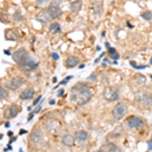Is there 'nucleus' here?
<instances>
[{"label": "nucleus", "mask_w": 152, "mask_h": 152, "mask_svg": "<svg viewBox=\"0 0 152 152\" xmlns=\"http://www.w3.org/2000/svg\"><path fill=\"white\" fill-rule=\"evenodd\" d=\"M103 55H105V53H101V55H100V57H98V59H96V60H95V63H98V61H100V59H101V57H103Z\"/></svg>", "instance_id": "7c9ffc66"}, {"label": "nucleus", "mask_w": 152, "mask_h": 152, "mask_svg": "<svg viewBox=\"0 0 152 152\" xmlns=\"http://www.w3.org/2000/svg\"><path fill=\"white\" fill-rule=\"evenodd\" d=\"M72 77H73V76H71V75H70V76H68V77H66V78L64 79L63 81H61V83H60V84H66V83L68 82V80H70V79H72Z\"/></svg>", "instance_id": "bb28decb"}, {"label": "nucleus", "mask_w": 152, "mask_h": 152, "mask_svg": "<svg viewBox=\"0 0 152 152\" xmlns=\"http://www.w3.org/2000/svg\"><path fill=\"white\" fill-rule=\"evenodd\" d=\"M83 67H84V65H80V66H79V69H82Z\"/></svg>", "instance_id": "58836bf2"}, {"label": "nucleus", "mask_w": 152, "mask_h": 152, "mask_svg": "<svg viewBox=\"0 0 152 152\" xmlns=\"http://www.w3.org/2000/svg\"><path fill=\"white\" fill-rule=\"evenodd\" d=\"M94 152H105L103 150V149H98V150H96V151H94Z\"/></svg>", "instance_id": "e433bc0d"}, {"label": "nucleus", "mask_w": 152, "mask_h": 152, "mask_svg": "<svg viewBox=\"0 0 152 152\" xmlns=\"http://www.w3.org/2000/svg\"><path fill=\"white\" fill-rule=\"evenodd\" d=\"M75 143V138L70 134H66L62 137V144L65 146H73Z\"/></svg>", "instance_id": "ddd939ff"}, {"label": "nucleus", "mask_w": 152, "mask_h": 152, "mask_svg": "<svg viewBox=\"0 0 152 152\" xmlns=\"http://www.w3.org/2000/svg\"><path fill=\"white\" fill-rule=\"evenodd\" d=\"M43 139V134H42L41 130H36L30 134V141H32L34 144H38Z\"/></svg>", "instance_id": "f8f14e48"}, {"label": "nucleus", "mask_w": 152, "mask_h": 152, "mask_svg": "<svg viewBox=\"0 0 152 152\" xmlns=\"http://www.w3.org/2000/svg\"><path fill=\"white\" fill-rule=\"evenodd\" d=\"M52 58L53 60H59V55L57 54V53H52Z\"/></svg>", "instance_id": "cd10ccee"}, {"label": "nucleus", "mask_w": 152, "mask_h": 152, "mask_svg": "<svg viewBox=\"0 0 152 152\" xmlns=\"http://www.w3.org/2000/svg\"><path fill=\"white\" fill-rule=\"evenodd\" d=\"M11 56H12V60L14 61L15 63L19 64L23 59H25L26 57H28V51H26L25 48H21V49L13 52V54H11Z\"/></svg>", "instance_id": "423d86ee"}, {"label": "nucleus", "mask_w": 152, "mask_h": 152, "mask_svg": "<svg viewBox=\"0 0 152 152\" xmlns=\"http://www.w3.org/2000/svg\"><path fill=\"white\" fill-rule=\"evenodd\" d=\"M8 135H9V136H11V135H13V134H12V132H8Z\"/></svg>", "instance_id": "ea45409f"}, {"label": "nucleus", "mask_w": 152, "mask_h": 152, "mask_svg": "<svg viewBox=\"0 0 152 152\" xmlns=\"http://www.w3.org/2000/svg\"><path fill=\"white\" fill-rule=\"evenodd\" d=\"M130 65L132 66L133 68H135V69H145V68L147 67L146 65H142V66H138L136 62H133V61H130Z\"/></svg>", "instance_id": "b1692460"}, {"label": "nucleus", "mask_w": 152, "mask_h": 152, "mask_svg": "<svg viewBox=\"0 0 152 152\" xmlns=\"http://www.w3.org/2000/svg\"><path fill=\"white\" fill-rule=\"evenodd\" d=\"M18 65H19V67H21V70L26 71V72H30V71H33V70L36 69V68L38 67L39 64L37 63L34 59L30 58V57H26V58L23 59Z\"/></svg>", "instance_id": "f03ea898"}, {"label": "nucleus", "mask_w": 152, "mask_h": 152, "mask_svg": "<svg viewBox=\"0 0 152 152\" xmlns=\"http://www.w3.org/2000/svg\"><path fill=\"white\" fill-rule=\"evenodd\" d=\"M4 36L7 41H17L21 37L18 32H16L15 30H6Z\"/></svg>", "instance_id": "1a4fd4ad"}, {"label": "nucleus", "mask_w": 152, "mask_h": 152, "mask_svg": "<svg viewBox=\"0 0 152 152\" xmlns=\"http://www.w3.org/2000/svg\"><path fill=\"white\" fill-rule=\"evenodd\" d=\"M82 8V1L81 0H75L70 4V10L74 13H78Z\"/></svg>", "instance_id": "4468645a"}, {"label": "nucleus", "mask_w": 152, "mask_h": 152, "mask_svg": "<svg viewBox=\"0 0 152 152\" xmlns=\"http://www.w3.org/2000/svg\"><path fill=\"white\" fill-rule=\"evenodd\" d=\"M103 98H105V100H107V101L118 100L119 92L115 88H113V87L107 86L105 89H103Z\"/></svg>", "instance_id": "39448f33"}, {"label": "nucleus", "mask_w": 152, "mask_h": 152, "mask_svg": "<svg viewBox=\"0 0 152 152\" xmlns=\"http://www.w3.org/2000/svg\"><path fill=\"white\" fill-rule=\"evenodd\" d=\"M127 114V105L123 103H117L113 109V116L116 120H122Z\"/></svg>", "instance_id": "7ed1b4c3"}, {"label": "nucleus", "mask_w": 152, "mask_h": 152, "mask_svg": "<svg viewBox=\"0 0 152 152\" xmlns=\"http://www.w3.org/2000/svg\"><path fill=\"white\" fill-rule=\"evenodd\" d=\"M35 96V90L33 88H25L19 95V98L23 100H30Z\"/></svg>", "instance_id": "9b49d317"}, {"label": "nucleus", "mask_w": 152, "mask_h": 152, "mask_svg": "<svg viewBox=\"0 0 152 152\" xmlns=\"http://www.w3.org/2000/svg\"><path fill=\"white\" fill-rule=\"evenodd\" d=\"M13 18H14L16 21H23V19H25L23 18V14H21V11H18V10L13 13Z\"/></svg>", "instance_id": "4be33fe9"}, {"label": "nucleus", "mask_w": 152, "mask_h": 152, "mask_svg": "<svg viewBox=\"0 0 152 152\" xmlns=\"http://www.w3.org/2000/svg\"><path fill=\"white\" fill-rule=\"evenodd\" d=\"M148 146H149V150H152V141L148 143Z\"/></svg>", "instance_id": "2f4dec72"}, {"label": "nucleus", "mask_w": 152, "mask_h": 152, "mask_svg": "<svg viewBox=\"0 0 152 152\" xmlns=\"http://www.w3.org/2000/svg\"><path fill=\"white\" fill-rule=\"evenodd\" d=\"M49 30L51 33H54V34H60V33L62 32V30H61V26H60V25H59L58 23H51V25L49 28Z\"/></svg>", "instance_id": "a211bd4d"}, {"label": "nucleus", "mask_w": 152, "mask_h": 152, "mask_svg": "<svg viewBox=\"0 0 152 152\" xmlns=\"http://www.w3.org/2000/svg\"><path fill=\"white\" fill-rule=\"evenodd\" d=\"M111 58L113 59V60H119V58H120V55L118 54V52H116L115 54L111 55Z\"/></svg>", "instance_id": "a878e982"}, {"label": "nucleus", "mask_w": 152, "mask_h": 152, "mask_svg": "<svg viewBox=\"0 0 152 152\" xmlns=\"http://www.w3.org/2000/svg\"><path fill=\"white\" fill-rule=\"evenodd\" d=\"M19 152H23V150H19Z\"/></svg>", "instance_id": "37998d69"}, {"label": "nucleus", "mask_w": 152, "mask_h": 152, "mask_svg": "<svg viewBox=\"0 0 152 152\" xmlns=\"http://www.w3.org/2000/svg\"><path fill=\"white\" fill-rule=\"evenodd\" d=\"M23 82H25V81H23V79L21 78V77H13L12 79H10V80L6 83V86L10 90H16L23 84Z\"/></svg>", "instance_id": "6e6552de"}, {"label": "nucleus", "mask_w": 152, "mask_h": 152, "mask_svg": "<svg viewBox=\"0 0 152 152\" xmlns=\"http://www.w3.org/2000/svg\"><path fill=\"white\" fill-rule=\"evenodd\" d=\"M92 9H93L94 14H96L98 16H100L103 13V4L100 1H95L92 4Z\"/></svg>", "instance_id": "f3484780"}, {"label": "nucleus", "mask_w": 152, "mask_h": 152, "mask_svg": "<svg viewBox=\"0 0 152 152\" xmlns=\"http://www.w3.org/2000/svg\"><path fill=\"white\" fill-rule=\"evenodd\" d=\"M48 3H49V0H37L36 1L37 6H40V7H43V6L47 5Z\"/></svg>", "instance_id": "5701e85b"}, {"label": "nucleus", "mask_w": 152, "mask_h": 152, "mask_svg": "<svg viewBox=\"0 0 152 152\" xmlns=\"http://www.w3.org/2000/svg\"><path fill=\"white\" fill-rule=\"evenodd\" d=\"M150 64H152V57H151V59H150Z\"/></svg>", "instance_id": "79ce46f5"}, {"label": "nucleus", "mask_w": 152, "mask_h": 152, "mask_svg": "<svg viewBox=\"0 0 152 152\" xmlns=\"http://www.w3.org/2000/svg\"><path fill=\"white\" fill-rule=\"evenodd\" d=\"M50 18L51 17H50V15H49V13H48L47 10H46V11H41L40 13H38L36 16L37 21L43 23V25H46V23L50 21Z\"/></svg>", "instance_id": "9d476101"}, {"label": "nucleus", "mask_w": 152, "mask_h": 152, "mask_svg": "<svg viewBox=\"0 0 152 152\" xmlns=\"http://www.w3.org/2000/svg\"><path fill=\"white\" fill-rule=\"evenodd\" d=\"M117 52V51H116V49H115V48H110V49H109V53H110V54H115V53H116Z\"/></svg>", "instance_id": "c85d7f7f"}, {"label": "nucleus", "mask_w": 152, "mask_h": 152, "mask_svg": "<svg viewBox=\"0 0 152 152\" xmlns=\"http://www.w3.org/2000/svg\"><path fill=\"white\" fill-rule=\"evenodd\" d=\"M105 47H107V49H110V48H111V46H110V43H107H107H105Z\"/></svg>", "instance_id": "72a5a7b5"}, {"label": "nucleus", "mask_w": 152, "mask_h": 152, "mask_svg": "<svg viewBox=\"0 0 152 152\" xmlns=\"http://www.w3.org/2000/svg\"><path fill=\"white\" fill-rule=\"evenodd\" d=\"M18 109H17L16 105H12L11 107L9 109V116L10 118H15V117L17 116V114H18Z\"/></svg>", "instance_id": "412c9836"}, {"label": "nucleus", "mask_w": 152, "mask_h": 152, "mask_svg": "<svg viewBox=\"0 0 152 152\" xmlns=\"http://www.w3.org/2000/svg\"><path fill=\"white\" fill-rule=\"evenodd\" d=\"M107 151L109 152H121L119 147H117L114 143H107Z\"/></svg>", "instance_id": "aec40b11"}, {"label": "nucleus", "mask_w": 152, "mask_h": 152, "mask_svg": "<svg viewBox=\"0 0 152 152\" xmlns=\"http://www.w3.org/2000/svg\"><path fill=\"white\" fill-rule=\"evenodd\" d=\"M6 95H7L6 90L4 89L3 87H1V88H0V98H1V100H4V98H6Z\"/></svg>", "instance_id": "393cba45"}, {"label": "nucleus", "mask_w": 152, "mask_h": 152, "mask_svg": "<svg viewBox=\"0 0 152 152\" xmlns=\"http://www.w3.org/2000/svg\"><path fill=\"white\" fill-rule=\"evenodd\" d=\"M88 138V134H87L86 131H77L75 133V139L78 141V142H84V141L87 140Z\"/></svg>", "instance_id": "2eb2a0df"}, {"label": "nucleus", "mask_w": 152, "mask_h": 152, "mask_svg": "<svg viewBox=\"0 0 152 152\" xmlns=\"http://www.w3.org/2000/svg\"><path fill=\"white\" fill-rule=\"evenodd\" d=\"M26 133V131H25V130H21V132H19V134H21V135H23V134H25Z\"/></svg>", "instance_id": "f704fd0d"}, {"label": "nucleus", "mask_w": 152, "mask_h": 152, "mask_svg": "<svg viewBox=\"0 0 152 152\" xmlns=\"http://www.w3.org/2000/svg\"><path fill=\"white\" fill-rule=\"evenodd\" d=\"M96 50L100 51V47H98H98H96Z\"/></svg>", "instance_id": "a19ab883"}, {"label": "nucleus", "mask_w": 152, "mask_h": 152, "mask_svg": "<svg viewBox=\"0 0 152 152\" xmlns=\"http://www.w3.org/2000/svg\"><path fill=\"white\" fill-rule=\"evenodd\" d=\"M126 124L127 126L131 128V129H138V128L143 126V120L141 118H139V117L131 116L130 118L127 119Z\"/></svg>", "instance_id": "0eeeda50"}, {"label": "nucleus", "mask_w": 152, "mask_h": 152, "mask_svg": "<svg viewBox=\"0 0 152 152\" xmlns=\"http://www.w3.org/2000/svg\"><path fill=\"white\" fill-rule=\"evenodd\" d=\"M151 78H152V75H151Z\"/></svg>", "instance_id": "c03bdc74"}, {"label": "nucleus", "mask_w": 152, "mask_h": 152, "mask_svg": "<svg viewBox=\"0 0 152 152\" xmlns=\"http://www.w3.org/2000/svg\"><path fill=\"white\" fill-rule=\"evenodd\" d=\"M50 103H51V105H54V103H55V100H52L50 101Z\"/></svg>", "instance_id": "4c0bfd02"}, {"label": "nucleus", "mask_w": 152, "mask_h": 152, "mask_svg": "<svg viewBox=\"0 0 152 152\" xmlns=\"http://www.w3.org/2000/svg\"><path fill=\"white\" fill-rule=\"evenodd\" d=\"M140 16L142 17L143 19H145V21H152V11H149V10L143 11V12H141Z\"/></svg>", "instance_id": "6ab92c4d"}, {"label": "nucleus", "mask_w": 152, "mask_h": 152, "mask_svg": "<svg viewBox=\"0 0 152 152\" xmlns=\"http://www.w3.org/2000/svg\"><path fill=\"white\" fill-rule=\"evenodd\" d=\"M70 98L77 105H84L91 100L92 90L87 84L79 82L71 88Z\"/></svg>", "instance_id": "f257e3e1"}, {"label": "nucleus", "mask_w": 152, "mask_h": 152, "mask_svg": "<svg viewBox=\"0 0 152 152\" xmlns=\"http://www.w3.org/2000/svg\"><path fill=\"white\" fill-rule=\"evenodd\" d=\"M3 52H4V53H5V54H6V55H10V53H9V52H8V51H7V50H4V51H3Z\"/></svg>", "instance_id": "c9c22d12"}, {"label": "nucleus", "mask_w": 152, "mask_h": 152, "mask_svg": "<svg viewBox=\"0 0 152 152\" xmlns=\"http://www.w3.org/2000/svg\"><path fill=\"white\" fill-rule=\"evenodd\" d=\"M63 92H64V90H63V89H61L60 91H59V93H58V96H61V95H63Z\"/></svg>", "instance_id": "473e14b6"}, {"label": "nucleus", "mask_w": 152, "mask_h": 152, "mask_svg": "<svg viewBox=\"0 0 152 152\" xmlns=\"http://www.w3.org/2000/svg\"><path fill=\"white\" fill-rule=\"evenodd\" d=\"M79 63V59L77 58L75 56H69L66 60V65L67 67H70V68H73L75 66L78 65Z\"/></svg>", "instance_id": "dca6fc26"}, {"label": "nucleus", "mask_w": 152, "mask_h": 152, "mask_svg": "<svg viewBox=\"0 0 152 152\" xmlns=\"http://www.w3.org/2000/svg\"><path fill=\"white\" fill-rule=\"evenodd\" d=\"M41 98H42V95H40L39 98H38V100H37L36 101H34V105H38V103H39V101H40V100H41Z\"/></svg>", "instance_id": "c756f323"}, {"label": "nucleus", "mask_w": 152, "mask_h": 152, "mask_svg": "<svg viewBox=\"0 0 152 152\" xmlns=\"http://www.w3.org/2000/svg\"><path fill=\"white\" fill-rule=\"evenodd\" d=\"M48 13H49L50 17L53 19L59 17L61 14H62V11H61V7H60V2L56 1V2H52V3L49 5L47 9Z\"/></svg>", "instance_id": "20e7f679"}]
</instances>
